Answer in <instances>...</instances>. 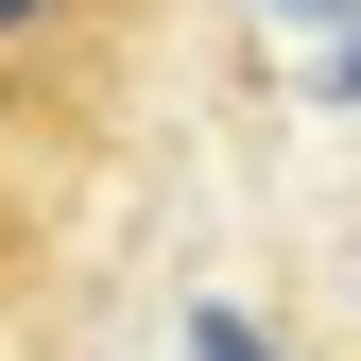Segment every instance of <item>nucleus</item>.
<instances>
[{"mask_svg":"<svg viewBox=\"0 0 361 361\" xmlns=\"http://www.w3.org/2000/svg\"><path fill=\"white\" fill-rule=\"evenodd\" d=\"M155 0H0V155L18 172H104L138 121Z\"/></svg>","mask_w":361,"mask_h":361,"instance_id":"1","label":"nucleus"},{"mask_svg":"<svg viewBox=\"0 0 361 361\" xmlns=\"http://www.w3.org/2000/svg\"><path fill=\"white\" fill-rule=\"evenodd\" d=\"M18 276H35V207H18V155H0V310H18Z\"/></svg>","mask_w":361,"mask_h":361,"instance_id":"2","label":"nucleus"},{"mask_svg":"<svg viewBox=\"0 0 361 361\" xmlns=\"http://www.w3.org/2000/svg\"><path fill=\"white\" fill-rule=\"evenodd\" d=\"M190 361H276V344H258L241 310H190Z\"/></svg>","mask_w":361,"mask_h":361,"instance_id":"3","label":"nucleus"}]
</instances>
